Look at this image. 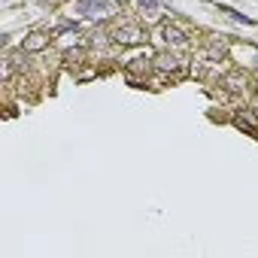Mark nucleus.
I'll use <instances>...</instances> for the list:
<instances>
[{"label":"nucleus","mask_w":258,"mask_h":258,"mask_svg":"<svg viewBox=\"0 0 258 258\" xmlns=\"http://www.w3.org/2000/svg\"><path fill=\"white\" fill-rule=\"evenodd\" d=\"M134 70H149V61L146 58H137V61H131V73Z\"/></svg>","instance_id":"9"},{"label":"nucleus","mask_w":258,"mask_h":258,"mask_svg":"<svg viewBox=\"0 0 258 258\" xmlns=\"http://www.w3.org/2000/svg\"><path fill=\"white\" fill-rule=\"evenodd\" d=\"M152 67H158V70H161V73H167V76H179V73L185 70V61H182V58H176V55L161 52V55H155V58H152Z\"/></svg>","instance_id":"2"},{"label":"nucleus","mask_w":258,"mask_h":258,"mask_svg":"<svg viewBox=\"0 0 258 258\" xmlns=\"http://www.w3.org/2000/svg\"><path fill=\"white\" fill-rule=\"evenodd\" d=\"M13 73H16V58H7V61H4V82H10Z\"/></svg>","instance_id":"8"},{"label":"nucleus","mask_w":258,"mask_h":258,"mask_svg":"<svg viewBox=\"0 0 258 258\" xmlns=\"http://www.w3.org/2000/svg\"><path fill=\"white\" fill-rule=\"evenodd\" d=\"M234 124L240 127V131L255 134V131H258V115H255V112H249V109H246V112H237V115H234Z\"/></svg>","instance_id":"4"},{"label":"nucleus","mask_w":258,"mask_h":258,"mask_svg":"<svg viewBox=\"0 0 258 258\" xmlns=\"http://www.w3.org/2000/svg\"><path fill=\"white\" fill-rule=\"evenodd\" d=\"M161 40L170 46V49H188V34L182 31V28H176V25H164L161 28Z\"/></svg>","instance_id":"3"},{"label":"nucleus","mask_w":258,"mask_h":258,"mask_svg":"<svg viewBox=\"0 0 258 258\" xmlns=\"http://www.w3.org/2000/svg\"><path fill=\"white\" fill-rule=\"evenodd\" d=\"M112 40H115L118 46H140V43H146V34H143V28H137V25H121V28L112 31Z\"/></svg>","instance_id":"1"},{"label":"nucleus","mask_w":258,"mask_h":258,"mask_svg":"<svg viewBox=\"0 0 258 258\" xmlns=\"http://www.w3.org/2000/svg\"><path fill=\"white\" fill-rule=\"evenodd\" d=\"M225 88H231V91H243V88H246L243 73H228V76H225Z\"/></svg>","instance_id":"7"},{"label":"nucleus","mask_w":258,"mask_h":258,"mask_svg":"<svg viewBox=\"0 0 258 258\" xmlns=\"http://www.w3.org/2000/svg\"><path fill=\"white\" fill-rule=\"evenodd\" d=\"M222 55H225V43H222L219 37H216V40H213V43H210V46H207L204 52H201V58H207V61H213V64H216V61H219Z\"/></svg>","instance_id":"5"},{"label":"nucleus","mask_w":258,"mask_h":258,"mask_svg":"<svg viewBox=\"0 0 258 258\" xmlns=\"http://www.w3.org/2000/svg\"><path fill=\"white\" fill-rule=\"evenodd\" d=\"M46 46H49V37L46 34H31L25 40V52H43Z\"/></svg>","instance_id":"6"}]
</instances>
